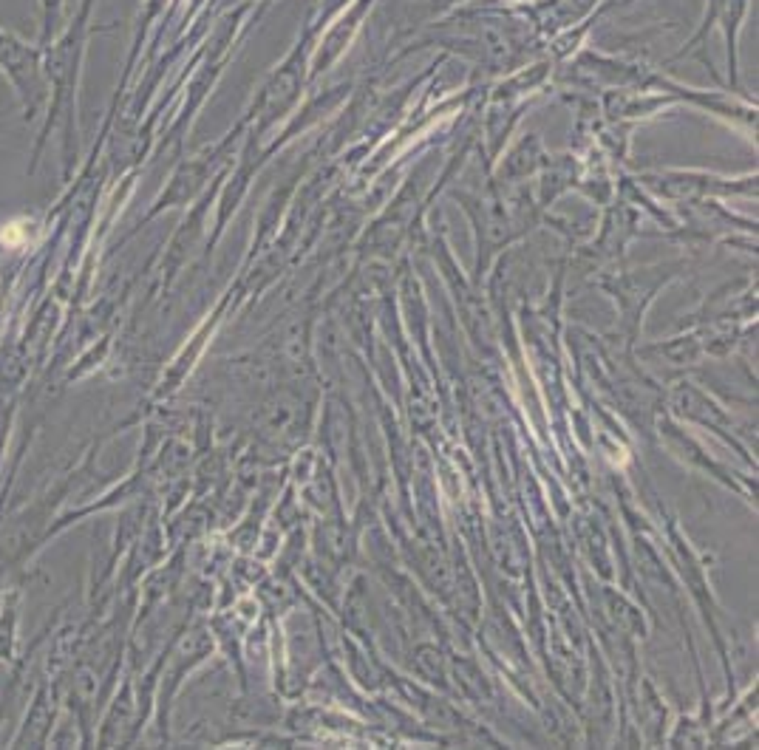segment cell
<instances>
[{
  "label": "cell",
  "mask_w": 759,
  "mask_h": 750,
  "mask_svg": "<svg viewBox=\"0 0 759 750\" xmlns=\"http://www.w3.org/2000/svg\"><path fill=\"white\" fill-rule=\"evenodd\" d=\"M28 224L26 221H12V224H6L3 229H0V241H3L6 247H20L26 238H28V229H26Z\"/></svg>",
  "instance_id": "6da1fadb"
}]
</instances>
